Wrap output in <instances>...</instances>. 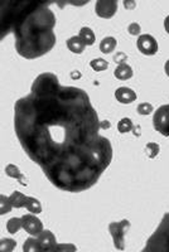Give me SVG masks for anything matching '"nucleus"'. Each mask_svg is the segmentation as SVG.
Here are the masks:
<instances>
[{
    "label": "nucleus",
    "instance_id": "nucleus-1",
    "mask_svg": "<svg viewBox=\"0 0 169 252\" xmlns=\"http://www.w3.org/2000/svg\"><path fill=\"white\" fill-rule=\"evenodd\" d=\"M15 134L26 154L58 189L77 193L99 182L112 146L89 94L44 72L14 105Z\"/></svg>",
    "mask_w": 169,
    "mask_h": 252
},
{
    "label": "nucleus",
    "instance_id": "nucleus-2",
    "mask_svg": "<svg viewBox=\"0 0 169 252\" xmlns=\"http://www.w3.org/2000/svg\"><path fill=\"white\" fill-rule=\"evenodd\" d=\"M56 15L46 1L0 0V33L15 38L22 57L34 60L48 53L56 43Z\"/></svg>",
    "mask_w": 169,
    "mask_h": 252
},
{
    "label": "nucleus",
    "instance_id": "nucleus-3",
    "mask_svg": "<svg viewBox=\"0 0 169 252\" xmlns=\"http://www.w3.org/2000/svg\"><path fill=\"white\" fill-rule=\"evenodd\" d=\"M140 252H169V213H166Z\"/></svg>",
    "mask_w": 169,
    "mask_h": 252
},
{
    "label": "nucleus",
    "instance_id": "nucleus-4",
    "mask_svg": "<svg viewBox=\"0 0 169 252\" xmlns=\"http://www.w3.org/2000/svg\"><path fill=\"white\" fill-rule=\"evenodd\" d=\"M129 228L130 222L128 220H123L120 222H111L109 224V232L114 240V246L119 251L125 250V236Z\"/></svg>",
    "mask_w": 169,
    "mask_h": 252
},
{
    "label": "nucleus",
    "instance_id": "nucleus-5",
    "mask_svg": "<svg viewBox=\"0 0 169 252\" xmlns=\"http://www.w3.org/2000/svg\"><path fill=\"white\" fill-rule=\"evenodd\" d=\"M153 124L159 134L169 136V105H163L155 111Z\"/></svg>",
    "mask_w": 169,
    "mask_h": 252
},
{
    "label": "nucleus",
    "instance_id": "nucleus-6",
    "mask_svg": "<svg viewBox=\"0 0 169 252\" xmlns=\"http://www.w3.org/2000/svg\"><path fill=\"white\" fill-rule=\"evenodd\" d=\"M22 218V223H23V229L32 237H38L43 231V223L42 220L35 215H24Z\"/></svg>",
    "mask_w": 169,
    "mask_h": 252
},
{
    "label": "nucleus",
    "instance_id": "nucleus-7",
    "mask_svg": "<svg viewBox=\"0 0 169 252\" xmlns=\"http://www.w3.org/2000/svg\"><path fill=\"white\" fill-rule=\"evenodd\" d=\"M118 1H115V0H99L95 5V12L100 18L109 19V18L114 17L118 10Z\"/></svg>",
    "mask_w": 169,
    "mask_h": 252
},
{
    "label": "nucleus",
    "instance_id": "nucleus-8",
    "mask_svg": "<svg viewBox=\"0 0 169 252\" xmlns=\"http://www.w3.org/2000/svg\"><path fill=\"white\" fill-rule=\"evenodd\" d=\"M139 51L145 56H153L158 52V43L155 38L150 34L139 35L138 42H136Z\"/></svg>",
    "mask_w": 169,
    "mask_h": 252
},
{
    "label": "nucleus",
    "instance_id": "nucleus-9",
    "mask_svg": "<svg viewBox=\"0 0 169 252\" xmlns=\"http://www.w3.org/2000/svg\"><path fill=\"white\" fill-rule=\"evenodd\" d=\"M35 238L38 240V242H39V245L42 246V249L44 250V252H48L49 250H52L56 245H57L56 236L53 235L49 229H43L42 233Z\"/></svg>",
    "mask_w": 169,
    "mask_h": 252
},
{
    "label": "nucleus",
    "instance_id": "nucleus-10",
    "mask_svg": "<svg viewBox=\"0 0 169 252\" xmlns=\"http://www.w3.org/2000/svg\"><path fill=\"white\" fill-rule=\"evenodd\" d=\"M115 97L121 103H132L136 100V94L129 87H119L115 91Z\"/></svg>",
    "mask_w": 169,
    "mask_h": 252
},
{
    "label": "nucleus",
    "instance_id": "nucleus-11",
    "mask_svg": "<svg viewBox=\"0 0 169 252\" xmlns=\"http://www.w3.org/2000/svg\"><path fill=\"white\" fill-rule=\"evenodd\" d=\"M67 47H68V49L72 53H77V55H80V53H82V52L85 51L86 44L83 43V40L81 39L78 35H73V37L67 39Z\"/></svg>",
    "mask_w": 169,
    "mask_h": 252
},
{
    "label": "nucleus",
    "instance_id": "nucleus-12",
    "mask_svg": "<svg viewBox=\"0 0 169 252\" xmlns=\"http://www.w3.org/2000/svg\"><path fill=\"white\" fill-rule=\"evenodd\" d=\"M114 75L118 80H129L133 76V68L129 64H126V63H120V64L115 68Z\"/></svg>",
    "mask_w": 169,
    "mask_h": 252
},
{
    "label": "nucleus",
    "instance_id": "nucleus-13",
    "mask_svg": "<svg viewBox=\"0 0 169 252\" xmlns=\"http://www.w3.org/2000/svg\"><path fill=\"white\" fill-rule=\"evenodd\" d=\"M5 173L8 177L18 179V182H20V184H22V186H27L26 178H24V175L22 174V172H20V169L18 168L17 165H14V164H9V165H6Z\"/></svg>",
    "mask_w": 169,
    "mask_h": 252
},
{
    "label": "nucleus",
    "instance_id": "nucleus-14",
    "mask_svg": "<svg viewBox=\"0 0 169 252\" xmlns=\"http://www.w3.org/2000/svg\"><path fill=\"white\" fill-rule=\"evenodd\" d=\"M27 199H28V197L20 192H14L9 197V201L12 203L13 208H26Z\"/></svg>",
    "mask_w": 169,
    "mask_h": 252
},
{
    "label": "nucleus",
    "instance_id": "nucleus-15",
    "mask_svg": "<svg viewBox=\"0 0 169 252\" xmlns=\"http://www.w3.org/2000/svg\"><path fill=\"white\" fill-rule=\"evenodd\" d=\"M23 252H44V250L42 249L37 238L29 237L24 241Z\"/></svg>",
    "mask_w": 169,
    "mask_h": 252
},
{
    "label": "nucleus",
    "instance_id": "nucleus-16",
    "mask_svg": "<svg viewBox=\"0 0 169 252\" xmlns=\"http://www.w3.org/2000/svg\"><path fill=\"white\" fill-rule=\"evenodd\" d=\"M78 37L83 40V43L86 44V46H92L95 43V40H96L94 32L89 27H82L80 33H78Z\"/></svg>",
    "mask_w": 169,
    "mask_h": 252
},
{
    "label": "nucleus",
    "instance_id": "nucleus-17",
    "mask_svg": "<svg viewBox=\"0 0 169 252\" xmlns=\"http://www.w3.org/2000/svg\"><path fill=\"white\" fill-rule=\"evenodd\" d=\"M116 48V39L114 37H105L100 43V51L105 55L111 53Z\"/></svg>",
    "mask_w": 169,
    "mask_h": 252
},
{
    "label": "nucleus",
    "instance_id": "nucleus-18",
    "mask_svg": "<svg viewBox=\"0 0 169 252\" xmlns=\"http://www.w3.org/2000/svg\"><path fill=\"white\" fill-rule=\"evenodd\" d=\"M26 208L28 209L32 215H39V213L42 212V204H40V202L34 197H28Z\"/></svg>",
    "mask_w": 169,
    "mask_h": 252
},
{
    "label": "nucleus",
    "instance_id": "nucleus-19",
    "mask_svg": "<svg viewBox=\"0 0 169 252\" xmlns=\"http://www.w3.org/2000/svg\"><path fill=\"white\" fill-rule=\"evenodd\" d=\"M23 228V223H22V218L18 217H13L6 222V229H8L9 233H14L19 232V229Z\"/></svg>",
    "mask_w": 169,
    "mask_h": 252
},
{
    "label": "nucleus",
    "instance_id": "nucleus-20",
    "mask_svg": "<svg viewBox=\"0 0 169 252\" xmlns=\"http://www.w3.org/2000/svg\"><path fill=\"white\" fill-rule=\"evenodd\" d=\"M134 129V124L130 120L129 118H124L119 121L118 124V130L121 134H126V132H130Z\"/></svg>",
    "mask_w": 169,
    "mask_h": 252
},
{
    "label": "nucleus",
    "instance_id": "nucleus-21",
    "mask_svg": "<svg viewBox=\"0 0 169 252\" xmlns=\"http://www.w3.org/2000/svg\"><path fill=\"white\" fill-rule=\"evenodd\" d=\"M90 66H91V68L94 69V71L101 72L105 71V69L109 67V63L103 60V58H95V60H92L91 62H90Z\"/></svg>",
    "mask_w": 169,
    "mask_h": 252
},
{
    "label": "nucleus",
    "instance_id": "nucleus-22",
    "mask_svg": "<svg viewBox=\"0 0 169 252\" xmlns=\"http://www.w3.org/2000/svg\"><path fill=\"white\" fill-rule=\"evenodd\" d=\"M48 252H77V247L73 244H57Z\"/></svg>",
    "mask_w": 169,
    "mask_h": 252
},
{
    "label": "nucleus",
    "instance_id": "nucleus-23",
    "mask_svg": "<svg viewBox=\"0 0 169 252\" xmlns=\"http://www.w3.org/2000/svg\"><path fill=\"white\" fill-rule=\"evenodd\" d=\"M17 246V242L13 238H3L0 244V252H13Z\"/></svg>",
    "mask_w": 169,
    "mask_h": 252
},
{
    "label": "nucleus",
    "instance_id": "nucleus-24",
    "mask_svg": "<svg viewBox=\"0 0 169 252\" xmlns=\"http://www.w3.org/2000/svg\"><path fill=\"white\" fill-rule=\"evenodd\" d=\"M0 211H1V215H5V213H9L10 211H12L13 206L12 203H10V201H9V197H6V195L1 194V197H0Z\"/></svg>",
    "mask_w": 169,
    "mask_h": 252
},
{
    "label": "nucleus",
    "instance_id": "nucleus-25",
    "mask_svg": "<svg viewBox=\"0 0 169 252\" xmlns=\"http://www.w3.org/2000/svg\"><path fill=\"white\" fill-rule=\"evenodd\" d=\"M159 145L157 143H148L145 145V154L149 158H155L158 154H159Z\"/></svg>",
    "mask_w": 169,
    "mask_h": 252
},
{
    "label": "nucleus",
    "instance_id": "nucleus-26",
    "mask_svg": "<svg viewBox=\"0 0 169 252\" xmlns=\"http://www.w3.org/2000/svg\"><path fill=\"white\" fill-rule=\"evenodd\" d=\"M136 110H138V112L140 115H149L153 111V105L149 102H141L139 103V106Z\"/></svg>",
    "mask_w": 169,
    "mask_h": 252
},
{
    "label": "nucleus",
    "instance_id": "nucleus-27",
    "mask_svg": "<svg viewBox=\"0 0 169 252\" xmlns=\"http://www.w3.org/2000/svg\"><path fill=\"white\" fill-rule=\"evenodd\" d=\"M128 32L133 35H138L140 33V26L138 23H132L128 27Z\"/></svg>",
    "mask_w": 169,
    "mask_h": 252
},
{
    "label": "nucleus",
    "instance_id": "nucleus-28",
    "mask_svg": "<svg viewBox=\"0 0 169 252\" xmlns=\"http://www.w3.org/2000/svg\"><path fill=\"white\" fill-rule=\"evenodd\" d=\"M124 5H125V8H129V9L135 8L134 1H125V3H124Z\"/></svg>",
    "mask_w": 169,
    "mask_h": 252
},
{
    "label": "nucleus",
    "instance_id": "nucleus-29",
    "mask_svg": "<svg viewBox=\"0 0 169 252\" xmlns=\"http://www.w3.org/2000/svg\"><path fill=\"white\" fill-rule=\"evenodd\" d=\"M164 28H166L167 33L169 34V15L166 18V20H164Z\"/></svg>",
    "mask_w": 169,
    "mask_h": 252
},
{
    "label": "nucleus",
    "instance_id": "nucleus-30",
    "mask_svg": "<svg viewBox=\"0 0 169 252\" xmlns=\"http://www.w3.org/2000/svg\"><path fill=\"white\" fill-rule=\"evenodd\" d=\"M164 69H166L167 76H169V60L166 62V66H164Z\"/></svg>",
    "mask_w": 169,
    "mask_h": 252
}]
</instances>
